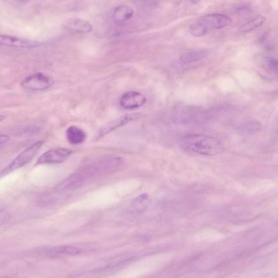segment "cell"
Segmentation results:
<instances>
[{
	"mask_svg": "<svg viewBox=\"0 0 278 278\" xmlns=\"http://www.w3.org/2000/svg\"><path fill=\"white\" fill-rule=\"evenodd\" d=\"M6 118V116H4V115H0V123L2 122Z\"/></svg>",
	"mask_w": 278,
	"mask_h": 278,
	"instance_id": "cell-22",
	"label": "cell"
},
{
	"mask_svg": "<svg viewBox=\"0 0 278 278\" xmlns=\"http://www.w3.org/2000/svg\"><path fill=\"white\" fill-rule=\"evenodd\" d=\"M181 148L199 154L213 156L223 151L222 144L217 138L203 134L188 135L180 141Z\"/></svg>",
	"mask_w": 278,
	"mask_h": 278,
	"instance_id": "cell-1",
	"label": "cell"
},
{
	"mask_svg": "<svg viewBox=\"0 0 278 278\" xmlns=\"http://www.w3.org/2000/svg\"><path fill=\"white\" fill-rule=\"evenodd\" d=\"M10 218L9 214L4 210L0 211V225L4 224L9 221Z\"/></svg>",
	"mask_w": 278,
	"mask_h": 278,
	"instance_id": "cell-20",
	"label": "cell"
},
{
	"mask_svg": "<svg viewBox=\"0 0 278 278\" xmlns=\"http://www.w3.org/2000/svg\"><path fill=\"white\" fill-rule=\"evenodd\" d=\"M40 45L39 42L15 37L7 35H0V46L10 48L31 49L37 48Z\"/></svg>",
	"mask_w": 278,
	"mask_h": 278,
	"instance_id": "cell-5",
	"label": "cell"
},
{
	"mask_svg": "<svg viewBox=\"0 0 278 278\" xmlns=\"http://www.w3.org/2000/svg\"><path fill=\"white\" fill-rule=\"evenodd\" d=\"M260 124L255 121H250L243 125L242 128L247 132L254 133L258 132L261 129Z\"/></svg>",
	"mask_w": 278,
	"mask_h": 278,
	"instance_id": "cell-18",
	"label": "cell"
},
{
	"mask_svg": "<svg viewBox=\"0 0 278 278\" xmlns=\"http://www.w3.org/2000/svg\"><path fill=\"white\" fill-rule=\"evenodd\" d=\"M134 14L133 8L128 5H121L115 9L113 19L115 22H124L132 17Z\"/></svg>",
	"mask_w": 278,
	"mask_h": 278,
	"instance_id": "cell-14",
	"label": "cell"
},
{
	"mask_svg": "<svg viewBox=\"0 0 278 278\" xmlns=\"http://www.w3.org/2000/svg\"><path fill=\"white\" fill-rule=\"evenodd\" d=\"M30 1H31V0H18V1H19L20 2H23V3L28 2Z\"/></svg>",
	"mask_w": 278,
	"mask_h": 278,
	"instance_id": "cell-23",
	"label": "cell"
},
{
	"mask_svg": "<svg viewBox=\"0 0 278 278\" xmlns=\"http://www.w3.org/2000/svg\"><path fill=\"white\" fill-rule=\"evenodd\" d=\"M54 80L43 73L37 72L29 76L22 83V86L26 90L30 91H43L54 85Z\"/></svg>",
	"mask_w": 278,
	"mask_h": 278,
	"instance_id": "cell-3",
	"label": "cell"
},
{
	"mask_svg": "<svg viewBox=\"0 0 278 278\" xmlns=\"http://www.w3.org/2000/svg\"><path fill=\"white\" fill-rule=\"evenodd\" d=\"M43 144V141H38L24 150L11 163L0 172V179L29 164L37 154Z\"/></svg>",
	"mask_w": 278,
	"mask_h": 278,
	"instance_id": "cell-2",
	"label": "cell"
},
{
	"mask_svg": "<svg viewBox=\"0 0 278 278\" xmlns=\"http://www.w3.org/2000/svg\"><path fill=\"white\" fill-rule=\"evenodd\" d=\"M86 177L85 174L73 175L62 183L58 188L60 190L75 189L82 185L86 181Z\"/></svg>",
	"mask_w": 278,
	"mask_h": 278,
	"instance_id": "cell-9",
	"label": "cell"
},
{
	"mask_svg": "<svg viewBox=\"0 0 278 278\" xmlns=\"http://www.w3.org/2000/svg\"><path fill=\"white\" fill-rule=\"evenodd\" d=\"M72 154L69 149L58 148L47 151L36 161V165L60 164L66 160Z\"/></svg>",
	"mask_w": 278,
	"mask_h": 278,
	"instance_id": "cell-4",
	"label": "cell"
},
{
	"mask_svg": "<svg viewBox=\"0 0 278 278\" xmlns=\"http://www.w3.org/2000/svg\"><path fill=\"white\" fill-rule=\"evenodd\" d=\"M68 141L72 145H78L84 142L87 138L85 131L76 126H71L66 130Z\"/></svg>",
	"mask_w": 278,
	"mask_h": 278,
	"instance_id": "cell-12",
	"label": "cell"
},
{
	"mask_svg": "<svg viewBox=\"0 0 278 278\" xmlns=\"http://www.w3.org/2000/svg\"><path fill=\"white\" fill-rule=\"evenodd\" d=\"M64 26L68 30L80 33L91 32L93 28L90 23L79 18H73L66 21Z\"/></svg>",
	"mask_w": 278,
	"mask_h": 278,
	"instance_id": "cell-8",
	"label": "cell"
},
{
	"mask_svg": "<svg viewBox=\"0 0 278 278\" xmlns=\"http://www.w3.org/2000/svg\"><path fill=\"white\" fill-rule=\"evenodd\" d=\"M135 118L136 115H128L114 120L113 122L107 124L106 126L104 127L100 130V132H99L98 138L102 137V136L112 132L113 130L129 123Z\"/></svg>",
	"mask_w": 278,
	"mask_h": 278,
	"instance_id": "cell-10",
	"label": "cell"
},
{
	"mask_svg": "<svg viewBox=\"0 0 278 278\" xmlns=\"http://www.w3.org/2000/svg\"><path fill=\"white\" fill-rule=\"evenodd\" d=\"M266 20V18L265 17L260 15V16L249 21L248 23L241 26L239 31L240 32L243 33L250 32V31H253L263 25L265 23Z\"/></svg>",
	"mask_w": 278,
	"mask_h": 278,
	"instance_id": "cell-16",
	"label": "cell"
},
{
	"mask_svg": "<svg viewBox=\"0 0 278 278\" xmlns=\"http://www.w3.org/2000/svg\"><path fill=\"white\" fill-rule=\"evenodd\" d=\"M199 23L206 26L207 28L220 30L227 27L232 23V20L223 14H211L202 17Z\"/></svg>",
	"mask_w": 278,
	"mask_h": 278,
	"instance_id": "cell-6",
	"label": "cell"
},
{
	"mask_svg": "<svg viewBox=\"0 0 278 278\" xmlns=\"http://www.w3.org/2000/svg\"><path fill=\"white\" fill-rule=\"evenodd\" d=\"M146 98L142 93L136 92L125 93L121 97L120 104L122 107L132 109L143 106Z\"/></svg>",
	"mask_w": 278,
	"mask_h": 278,
	"instance_id": "cell-7",
	"label": "cell"
},
{
	"mask_svg": "<svg viewBox=\"0 0 278 278\" xmlns=\"http://www.w3.org/2000/svg\"><path fill=\"white\" fill-rule=\"evenodd\" d=\"M207 56V52L204 51H192L183 54L180 60L183 64H190L200 61L205 59Z\"/></svg>",
	"mask_w": 278,
	"mask_h": 278,
	"instance_id": "cell-15",
	"label": "cell"
},
{
	"mask_svg": "<svg viewBox=\"0 0 278 278\" xmlns=\"http://www.w3.org/2000/svg\"><path fill=\"white\" fill-rule=\"evenodd\" d=\"M47 255L50 256L61 255L75 256L81 253V250L73 247L62 246L51 248L46 251Z\"/></svg>",
	"mask_w": 278,
	"mask_h": 278,
	"instance_id": "cell-13",
	"label": "cell"
},
{
	"mask_svg": "<svg viewBox=\"0 0 278 278\" xmlns=\"http://www.w3.org/2000/svg\"><path fill=\"white\" fill-rule=\"evenodd\" d=\"M9 140V136L4 134L0 135V146L7 144Z\"/></svg>",
	"mask_w": 278,
	"mask_h": 278,
	"instance_id": "cell-21",
	"label": "cell"
},
{
	"mask_svg": "<svg viewBox=\"0 0 278 278\" xmlns=\"http://www.w3.org/2000/svg\"><path fill=\"white\" fill-rule=\"evenodd\" d=\"M150 203L148 194L144 193L133 199L130 206V211L134 214L144 213L148 209Z\"/></svg>",
	"mask_w": 278,
	"mask_h": 278,
	"instance_id": "cell-11",
	"label": "cell"
},
{
	"mask_svg": "<svg viewBox=\"0 0 278 278\" xmlns=\"http://www.w3.org/2000/svg\"><path fill=\"white\" fill-rule=\"evenodd\" d=\"M264 64L266 69L272 71L277 72L278 70V61L272 57H266L264 60Z\"/></svg>",
	"mask_w": 278,
	"mask_h": 278,
	"instance_id": "cell-19",
	"label": "cell"
},
{
	"mask_svg": "<svg viewBox=\"0 0 278 278\" xmlns=\"http://www.w3.org/2000/svg\"><path fill=\"white\" fill-rule=\"evenodd\" d=\"M207 28L201 23L194 24L190 26L189 32L190 33L196 37H200L207 32Z\"/></svg>",
	"mask_w": 278,
	"mask_h": 278,
	"instance_id": "cell-17",
	"label": "cell"
}]
</instances>
